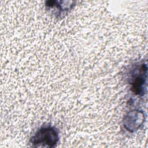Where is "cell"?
<instances>
[{
	"instance_id": "6da1fadb",
	"label": "cell",
	"mask_w": 148,
	"mask_h": 148,
	"mask_svg": "<svg viewBox=\"0 0 148 148\" xmlns=\"http://www.w3.org/2000/svg\"><path fill=\"white\" fill-rule=\"evenodd\" d=\"M128 77L131 91L136 95H144L146 89L147 64L144 61L135 63L130 70Z\"/></svg>"
},
{
	"instance_id": "3957f363",
	"label": "cell",
	"mask_w": 148,
	"mask_h": 148,
	"mask_svg": "<svg viewBox=\"0 0 148 148\" xmlns=\"http://www.w3.org/2000/svg\"><path fill=\"white\" fill-rule=\"evenodd\" d=\"M144 121L145 115L142 111L133 110L126 115L124 120V125L127 130L133 132L139 128Z\"/></svg>"
},
{
	"instance_id": "7a4b0ae2",
	"label": "cell",
	"mask_w": 148,
	"mask_h": 148,
	"mask_svg": "<svg viewBox=\"0 0 148 148\" xmlns=\"http://www.w3.org/2000/svg\"><path fill=\"white\" fill-rule=\"evenodd\" d=\"M59 140L58 130L50 125L43 126L39 128L29 140L32 147H54Z\"/></svg>"
}]
</instances>
